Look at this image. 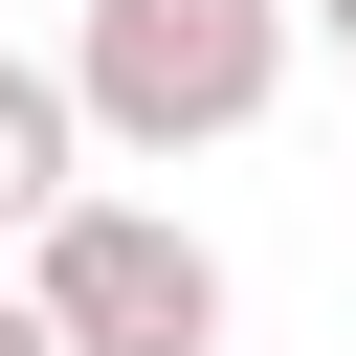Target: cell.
<instances>
[{
  "label": "cell",
  "mask_w": 356,
  "mask_h": 356,
  "mask_svg": "<svg viewBox=\"0 0 356 356\" xmlns=\"http://www.w3.org/2000/svg\"><path fill=\"white\" fill-rule=\"evenodd\" d=\"M289 0H89L67 22V89H89V156H222V134H267L289 111Z\"/></svg>",
  "instance_id": "6da1fadb"
},
{
  "label": "cell",
  "mask_w": 356,
  "mask_h": 356,
  "mask_svg": "<svg viewBox=\"0 0 356 356\" xmlns=\"http://www.w3.org/2000/svg\"><path fill=\"white\" fill-rule=\"evenodd\" d=\"M22 289H44L67 356H222V245L178 200H134V178H67L22 222Z\"/></svg>",
  "instance_id": "7a4b0ae2"
},
{
  "label": "cell",
  "mask_w": 356,
  "mask_h": 356,
  "mask_svg": "<svg viewBox=\"0 0 356 356\" xmlns=\"http://www.w3.org/2000/svg\"><path fill=\"white\" fill-rule=\"evenodd\" d=\"M67 178H89V89H67V44H0V245H22Z\"/></svg>",
  "instance_id": "3957f363"
},
{
  "label": "cell",
  "mask_w": 356,
  "mask_h": 356,
  "mask_svg": "<svg viewBox=\"0 0 356 356\" xmlns=\"http://www.w3.org/2000/svg\"><path fill=\"white\" fill-rule=\"evenodd\" d=\"M0 356H67V334H44V289H0Z\"/></svg>",
  "instance_id": "277c9868"
},
{
  "label": "cell",
  "mask_w": 356,
  "mask_h": 356,
  "mask_svg": "<svg viewBox=\"0 0 356 356\" xmlns=\"http://www.w3.org/2000/svg\"><path fill=\"white\" fill-rule=\"evenodd\" d=\"M289 22H312V44H334V67H356V0H289Z\"/></svg>",
  "instance_id": "5b68a950"
}]
</instances>
